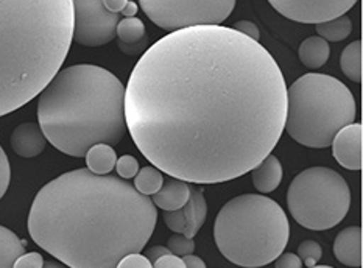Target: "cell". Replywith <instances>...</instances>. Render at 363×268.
Listing matches in <instances>:
<instances>
[{
	"instance_id": "cell-2",
	"label": "cell",
	"mask_w": 363,
	"mask_h": 268,
	"mask_svg": "<svg viewBox=\"0 0 363 268\" xmlns=\"http://www.w3.org/2000/svg\"><path fill=\"white\" fill-rule=\"evenodd\" d=\"M156 220L152 199L125 179L77 169L38 192L28 233L69 268H116L126 255L144 250Z\"/></svg>"
},
{
	"instance_id": "cell-19",
	"label": "cell",
	"mask_w": 363,
	"mask_h": 268,
	"mask_svg": "<svg viewBox=\"0 0 363 268\" xmlns=\"http://www.w3.org/2000/svg\"><path fill=\"white\" fill-rule=\"evenodd\" d=\"M315 28H317L318 36L325 39V41L338 43L343 41V39H346L352 33V21L348 16L343 14L326 22L315 23Z\"/></svg>"
},
{
	"instance_id": "cell-10",
	"label": "cell",
	"mask_w": 363,
	"mask_h": 268,
	"mask_svg": "<svg viewBox=\"0 0 363 268\" xmlns=\"http://www.w3.org/2000/svg\"><path fill=\"white\" fill-rule=\"evenodd\" d=\"M284 18L299 23H320L346 14L357 0H268Z\"/></svg>"
},
{
	"instance_id": "cell-31",
	"label": "cell",
	"mask_w": 363,
	"mask_h": 268,
	"mask_svg": "<svg viewBox=\"0 0 363 268\" xmlns=\"http://www.w3.org/2000/svg\"><path fill=\"white\" fill-rule=\"evenodd\" d=\"M274 268H303L301 259L294 253H282L274 261Z\"/></svg>"
},
{
	"instance_id": "cell-9",
	"label": "cell",
	"mask_w": 363,
	"mask_h": 268,
	"mask_svg": "<svg viewBox=\"0 0 363 268\" xmlns=\"http://www.w3.org/2000/svg\"><path fill=\"white\" fill-rule=\"evenodd\" d=\"M74 35L72 41L84 47H101L117 36L121 16L108 11L104 0H72Z\"/></svg>"
},
{
	"instance_id": "cell-1",
	"label": "cell",
	"mask_w": 363,
	"mask_h": 268,
	"mask_svg": "<svg viewBox=\"0 0 363 268\" xmlns=\"http://www.w3.org/2000/svg\"><path fill=\"white\" fill-rule=\"evenodd\" d=\"M287 86L264 45L230 27L172 31L150 45L125 88V119L139 152L192 184L226 183L273 152Z\"/></svg>"
},
{
	"instance_id": "cell-29",
	"label": "cell",
	"mask_w": 363,
	"mask_h": 268,
	"mask_svg": "<svg viewBox=\"0 0 363 268\" xmlns=\"http://www.w3.org/2000/svg\"><path fill=\"white\" fill-rule=\"evenodd\" d=\"M44 257L39 253H23L18 261L14 262L13 268H43Z\"/></svg>"
},
{
	"instance_id": "cell-12",
	"label": "cell",
	"mask_w": 363,
	"mask_h": 268,
	"mask_svg": "<svg viewBox=\"0 0 363 268\" xmlns=\"http://www.w3.org/2000/svg\"><path fill=\"white\" fill-rule=\"evenodd\" d=\"M45 145L47 139L38 123H22L11 134L13 152L22 157H35L41 155Z\"/></svg>"
},
{
	"instance_id": "cell-8",
	"label": "cell",
	"mask_w": 363,
	"mask_h": 268,
	"mask_svg": "<svg viewBox=\"0 0 363 268\" xmlns=\"http://www.w3.org/2000/svg\"><path fill=\"white\" fill-rule=\"evenodd\" d=\"M155 26L169 31L199 26H220L230 18L235 0H139Z\"/></svg>"
},
{
	"instance_id": "cell-21",
	"label": "cell",
	"mask_w": 363,
	"mask_h": 268,
	"mask_svg": "<svg viewBox=\"0 0 363 268\" xmlns=\"http://www.w3.org/2000/svg\"><path fill=\"white\" fill-rule=\"evenodd\" d=\"M164 177L162 172L157 170L153 165L139 169L138 175L134 177V189L142 195H155L162 187Z\"/></svg>"
},
{
	"instance_id": "cell-23",
	"label": "cell",
	"mask_w": 363,
	"mask_h": 268,
	"mask_svg": "<svg viewBox=\"0 0 363 268\" xmlns=\"http://www.w3.org/2000/svg\"><path fill=\"white\" fill-rule=\"evenodd\" d=\"M323 256V250L318 242L315 240H304L301 245L298 247V257L301 259L303 265L306 267H315Z\"/></svg>"
},
{
	"instance_id": "cell-32",
	"label": "cell",
	"mask_w": 363,
	"mask_h": 268,
	"mask_svg": "<svg viewBox=\"0 0 363 268\" xmlns=\"http://www.w3.org/2000/svg\"><path fill=\"white\" fill-rule=\"evenodd\" d=\"M148 47V38L144 36L140 41L134 43V44H125L119 41V49L121 52H123L125 55H130V57H138L142 52H144Z\"/></svg>"
},
{
	"instance_id": "cell-14",
	"label": "cell",
	"mask_w": 363,
	"mask_h": 268,
	"mask_svg": "<svg viewBox=\"0 0 363 268\" xmlns=\"http://www.w3.org/2000/svg\"><path fill=\"white\" fill-rule=\"evenodd\" d=\"M282 165L274 155L265 156L255 169L251 170L252 184L260 194H270L279 187L282 181Z\"/></svg>"
},
{
	"instance_id": "cell-25",
	"label": "cell",
	"mask_w": 363,
	"mask_h": 268,
	"mask_svg": "<svg viewBox=\"0 0 363 268\" xmlns=\"http://www.w3.org/2000/svg\"><path fill=\"white\" fill-rule=\"evenodd\" d=\"M116 172L119 178L122 179H131L138 175L139 172V162L131 155H123L116 161Z\"/></svg>"
},
{
	"instance_id": "cell-38",
	"label": "cell",
	"mask_w": 363,
	"mask_h": 268,
	"mask_svg": "<svg viewBox=\"0 0 363 268\" xmlns=\"http://www.w3.org/2000/svg\"><path fill=\"white\" fill-rule=\"evenodd\" d=\"M43 268H67L60 262H55V261H49V262H44V267Z\"/></svg>"
},
{
	"instance_id": "cell-30",
	"label": "cell",
	"mask_w": 363,
	"mask_h": 268,
	"mask_svg": "<svg viewBox=\"0 0 363 268\" xmlns=\"http://www.w3.org/2000/svg\"><path fill=\"white\" fill-rule=\"evenodd\" d=\"M235 31H239V33L245 35L247 38L252 39V41H257L259 43V38H260V33H259V28L255 22H250V21H239L234 23L233 27Z\"/></svg>"
},
{
	"instance_id": "cell-26",
	"label": "cell",
	"mask_w": 363,
	"mask_h": 268,
	"mask_svg": "<svg viewBox=\"0 0 363 268\" xmlns=\"http://www.w3.org/2000/svg\"><path fill=\"white\" fill-rule=\"evenodd\" d=\"M164 222L167 225V228L173 233L183 234L186 226H187V220L184 209H177V211H164Z\"/></svg>"
},
{
	"instance_id": "cell-28",
	"label": "cell",
	"mask_w": 363,
	"mask_h": 268,
	"mask_svg": "<svg viewBox=\"0 0 363 268\" xmlns=\"http://www.w3.org/2000/svg\"><path fill=\"white\" fill-rule=\"evenodd\" d=\"M116 268H153V265L144 255L133 253L122 257Z\"/></svg>"
},
{
	"instance_id": "cell-17",
	"label": "cell",
	"mask_w": 363,
	"mask_h": 268,
	"mask_svg": "<svg viewBox=\"0 0 363 268\" xmlns=\"http://www.w3.org/2000/svg\"><path fill=\"white\" fill-rule=\"evenodd\" d=\"M86 165L88 170L92 172L94 175H109L116 167L117 155L113 145L108 144H96L92 145L84 155Z\"/></svg>"
},
{
	"instance_id": "cell-18",
	"label": "cell",
	"mask_w": 363,
	"mask_h": 268,
	"mask_svg": "<svg viewBox=\"0 0 363 268\" xmlns=\"http://www.w3.org/2000/svg\"><path fill=\"white\" fill-rule=\"evenodd\" d=\"M27 242L18 238V234L0 226V268H13L14 262L26 253Z\"/></svg>"
},
{
	"instance_id": "cell-20",
	"label": "cell",
	"mask_w": 363,
	"mask_h": 268,
	"mask_svg": "<svg viewBox=\"0 0 363 268\" xmlns=\"http://www.w3.org/2000/svg\"><path fill=\"white\" fill-rule=\"evenodd\" d=\"M340 67L351 82H362V41H354L345 47L340 57Z\"/></svg>"
},
{
	"instance_id": "cell-27",
	"label": "cell",
	"mask_w": 363,
	"mask_h": 268,
	"mask_svg": "<svg viewBox=\"0 0 363 268\" xmlns=\"http://www.w3.org/2000/svg\"><path fill=\"white\" fill-rule=\"evenodd\" d=\"M11 179V169H10V161H8V156L5 150L0 147V200L6 194L8 186H10Z\"/></svg>"
},
{
	"instance_id": "cell-15",
	"label": "cell",
	"mask_w": 363,
	"mask_h": 268,
	"mask_svg": "<svg viewBox=\"0 0 363 268\" xmlns=\"http://www.w3.org/2000/svg\"><path fill=\"white\" fill-rule=\"evenodd\" d=\"M189 184L183 179L172 178L162 183V187L153 195V204L162 211H177L189 201Z\"/></svg>"
},
{
	"instance_id": "cell-6",
	"label": "cell",
	"mask_w": 363,
	"mask_h": 268,
	"mask_svg": "<svg viewBox=\"0 0 363 268\" xmlns=\"http://www.w3.org/2000/svg\"><path fill=\"white\" fill-rule=\"evenodd\" d=\"M356 100L346 84L325 74H306L287 89L284 130L298 144L326 148L356 119Z\"/></svg>"
},
{
	"instance_id": "cell-35",
	"label": "cell",
	"mask_w": 363,
	"mask_h": 268,
	"mask_svg": "<svg viewBox=\"0 0 363 268\" xmlns=\"http://www.w3.org/2000/svg\"><path fill=\"white\" fill-rule=\"evenodd\" d=\"M128 2L130 0H104V5L108 11L119 14Z\"/></svg>"
},
{
	"instance_id": "cell-37",
	"label": "cell",
	"mask_w": 363,
	"mask_h": 268,
	"mask_svg": "<svg viewBox=\"0 0 363 268\" xmlns=\"http://www.w3.org/2000/svg\"><path fill=\"white\" fill-rule=\"evenodd\" d=\"M138 11H139L138 4L136 2H131V0H130V2L125 5V8H123L121 13L125 16V18H136Z\"/></svg>"
},
{
	"instance_id": "cell-36",
	"label": "cell",
	"mask_w": 363,
	"mask_h": 268,
	"mask_svg": "<svg viewBox=\"0 0 363 268\" xmlns=\"http://www.w3.org/2000/svg\"><path fill=\"white\" fill-rule=\"evenodd\" d=\"M183 261L186 264V268H206V264H204L203 259L195 255L183 256Z\"/></svg>"
},
{
	"instance_id": "cell-34",
	"label": "cell",
	"mask_w": 363,
	"mask_h": 268,
	"mask_svg": "<svg viewBox=\"0 0 363 268\" xmlns=\"http://www.w3.org/2000/svg\"><path fill=\"white\" fill-rule=\"evenodd\" d=\"M167 255H172L170 250L167 247H162V245H155L152 248L145 250V253H144V256L148 259L150 262H152V265L157 261V259L162 256H167Z\"/></svg>"
},
{
	"instance_id": "cell-3",
	"label": "cell",
	"mask_w": 363,
	"mask_h": 268,
	"mask_svg": "<svg viewBox=\"0 0 363 268\" xmlns=\"http://www.w3.org/2000/svg\"><path fill=\"white\" fill-rule=\"evenodd\" d=\"M72 0H0V117L38 97L66 61Z\"/></svg>"
},
{
	"instance_id": "cell-39",
	"label": "cell",
	"mask_w": 363,
	"mask_h": 268,
	"mask_svg": "<svg viewBox=\"0 0 363 268\" xmlns=\"http://www.w3.org/2000/svg\"><path fill=\"white\" fill-rule=\"evenodd\" d=\"M311 268H334V267H329V265H315V267H311Z\"/></svg>"
},
{
	"instance_id": "cell-11",
	"label": "cell",
	"mask_w": 363,
	"mask_h": 268,
	"mask_svg": "<svg viewBox=\"0 0 363 268\" xmlns=\"http://www.w3.org/2000/svg\"><path fill=\"white\" fill-rule=\"evenodd\" d=\"M362 123H350L338 131L333 139V155L342 167L357 172L362 169Z\"/></svg>"
},
{
	"instance_id": "cell-24",
	"label": "cell",
	"mask_w": 363,
	"mask_h": 268,
	"mask_svg": "<svg viewBox=\"0 0 363 268\" xmlns=\"http://www.w3.org/2000/svg\"><path fill=\"white\" fill-rule=\"evenodd\" d=\"M167 248L170 250L172 255L183 257V256H187V255H194L195 242H194V239L186 238L184 234L175 233V234H173L172 238L169 239Z\"/></svg>"
},
{
	"instance_id": "cell-16",
	"label": "cell",
	"mask_w": 363,
	"mask_h": 268,
	"mask_svg": "<svg viewBox=\"0 0 363 268\" xmlns=\"http://www.w3.org/2000/svg\"><path fill=\"white\" fill-rule=\"evenodd\" d=\"M299 60L307 69L317 70L323 67L328 62L330 57V47L329 43L320 36H311L304 39L299 45Z\"/></svg>"
},
{
	"instance_id": "cell-33",
	"label": "cell",
	"mask_w": 363,
	"mask_h": 268,
	"mask_svg": "<svg viewBox=\"0 0 363 268\" xmlns=\"http://www.w3.org/2000/svg\"><path fill=\"white\" fill-rule=\"evenodd\" d=\"M153 268H186V264L183 257L175 256V255H167L157 259L153 264Z\"/></svg>"
},
{
	"instance_id": "cell-13",
	"label": "cell",
	"mask_w": 363,
	"mask_h": 268,
	"mask_svg": "<svg viewBox=\"0 0 363 268\" xmlns=\"http://www.w3.org/2000/svg\"><path fill=\"white\" fill-rule=\"evenodd\" d=\"M334 255L338 262L346 267L362 265V228L348 226L337 234Z\"/></svg>"
},
{
	"instance_id": "cell-5",
	"label": "cell",
	"mask_w": 363,
	"mask_h": 268,
	"mask_svg": "<svg viewBox=\"0 0 363 268\" xmlns=\"http://www.w3.org/2000/svg\"><path fill=\"white\" fill-rule=\"evenodd\" d=\"M286 212L264 195L245 194L228 201L214 222V239L228 261L243 268L274 262L287 247Z\"/></svg>"
},
{
	"instance_id": "cell-4",
	"label": "cell",
	"mask_w": 363,
	"mask_h": 268,
	"mask_svg": "<svg viewBox=\"0 0 363 268\" xmlns=\"http://www.w3.org/2000/svg\"><path fill=\"white\" fill-rule=\"evenodd\" d=\"M38 121L45 139L69 156L84 157L96 144L116 145L126 134L125 86L100 66L60 69L39 94Z\"/></svg>"
},
{
	"instance_id": "cell-7",
	"label": "cell",
	"mask_w": 363,
	"mask_h": 268,
	"mask_svg": "<svg viewBox=\"0 0 363 268\" xmlns=\"http://www.w3.org/2000/svg\"><path fill=\"white\" fill-rule=\"evenodd\" d=\"M287 206L298 225L312 231H326L348 214L350 186L340 173L329 167L306 169L289 186Z\"/></svg>"
},
{
	"instance_id": "cell-22",
	"label": "cell",
	"mask_w": 363,
	"mask_h": 268,
	"mask_svg": "<svg viewBox=\"0 0 363 268\" xmlns=\"http://www.w3.org/2000/svg\"><path fill=\"white\" fill-rule=\"evenodd\" d=\"M117 38H119L121 43L125 44H134L140 41L145 35V26L144 22L138 18H125L117 23Z\"/></svg>"
}]
</instances>
